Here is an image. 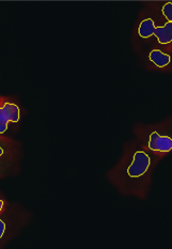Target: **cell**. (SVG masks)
I'll use <instances>...</instances> for the list:
<instances>
[{
  "label": "cell",
  "instance_id": "7",
  "mask_svg": "<svg viewBox=\"0 0 172 249\" xmlns=\"http://www.w3.org/2000/svg\"><path fill=\"white\" fill-rule=\"evenodd\" d=\"M162 13L165 16V18L169 20V22L172 21V3L169 2L166 5H164L162 9Z\"/></svg>",
  "mask_w": 172,
  "mask_h": 249
},
{
  "label": "cell",
  "instance_id": "1",
  "mask_svg": "<svg viewBox=\"0 0 172 249\" xmlns=\"http://www.w3.org/2000/svg\"><path fill=\"white\" fill-rule=\"evenodd\" d=\"M150 165V158L148 154L139 151L133 156V161L127 168V174L131 178H138L145 174L148 171Z\"/></svg>",
  "mask_w": 172,
  "mask_h": 249
},
{
  "label": "cell",
  "instance_id": "5",
  "mask_svg": "<svg viewBox=\"0 0 172 249\" xmlns=\"http://www.w3.org/2000/svg\"><path fill=\"white\" fill-rule=\"evenodd\" d=\"M2 111L9 123H17L19 121V108L16 104L6 102L2 107Z\"/></svg>",
  "mask_w": 172,
  "mask_h": 249
},
{
  "label": "cell",
  "instance_id": "10",
  "mask_svg": "<svg viewBox=\"0 0 172 249\" xmlns=\"http://www.w3.org/2000/svg\"><path fill=\"white\" fill-rule=\"evenodd\" d=\"M3 206H4V202H3V200L0 199V212H1L2 209H3Z\"/></svg>",
  "mask_w": 172,
  "mask_h": 249
},
{
  "label": "cell",
  "instance_id": "3",
  "mask_svg": "<svg viewBox=\"0 0 172 249\" xmlns=\"http://www.w3.org/2000/svg\"><path fill=\"white\" fill-rule=\"evenodd\" d=\"M160 44H169L172 41V22H168L162 27H156L153 34Z\"/></svg>",
  "mask_w": 172,
  "mask_h": 249
},
{
  "label": "cell",
  "instance_id": "9",
  "mask_svg": "<svg viewBox=\"0 0 172 249\" xmlns=\"http://www.w3.org/2000/svg\"><path fill=\"white\" fill-rule=\"evenodd\" d=\"M5 229H6V224H5V223H4L2 220H0V239H1V238L3 237V235H4Z\"/></svg>",
  "mask_w": 172,
  "mask_h": 249
},
{
  "label": "cell",
  "instance_id": "2",
  "mask_svg": "<svg viewBox=\"0 0 172 249\" xmlns=\"http://www.w3.org/2000/svg\"><path fill=\"white\" fill-rule=\"evenodd\" d=\"M148 148L154 152H170L172 148V140L170 137L160 136L154 131L149 136Z\"/></svg>",
  "mask_w": 172,
  "mask_h": 249
},
{
  "label": "cell",
  "instance_id": "8",
  "mask_svg": "<svg viewBox=\"0 0 172 249\" xmlns=\"http://www.w3.org/2000/svg\"><path fill=\"white\" fill-rule=\"evenodd\" d=\"M8 120L6 119L3 111H2V108H0V135L5 133L7 128H8Z\"/></svg>",
  "mask_w": 172,
  "mask_h": 249
},
{
  "label": "cell",
  "instance_id": "4",
  "mask_svg": "<svg viewBox=\"0 0 172 249\" xmlns=\"http://www.w3.org/2000/svg\"><path fill=\"white\" fill-rule=\"evenodd\" d=\"M148 58L151 62H153L157 67L164 68L171 62V55L163 53L161 50H153L150 52Z\"/></svg>",
  "mask_w": 172,
  "mask_h": 249
},
{
  "label": "cell",
  "instance_id": "6",
  "mask_svg": "<svg viewBox=\"0 0 172 249\" xmlns=\"http://www.w3.org/2000/svg\"><path fill=\"white\" fill-rule=\"evenodd\" d=\"M155 28L154 21L151 18H147L143 20L139 26V35L143 38H148L153 36Z\"/></svg>",
  "mask_w": 172,
  "mask_h": 249
},
{
  "label": "cell",
  "instance_id": "11",
  "mask_svg": "<svg viewBox=\"0 0 172 249\" xmlns=\"http://www.w3.org/2000/svg\"><path fill=\"white\" fill-rule=\"evenodd\" d=\"M3 153H4V151H3V149L0 147V157L3 155Z\"/></svg>",
  "mask_w": 172,
  "mask_h": 249
}]
</instances>
